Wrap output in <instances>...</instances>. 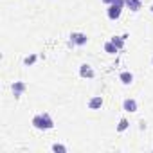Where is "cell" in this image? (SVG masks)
I'll return each mask as SVG.
<instances>
[{"mask_svg":"<svg viewBox=\"0 0 153 153\" xmlns=\"http://www.w3.org/2000/svg\"><path fill=\"white\" fill-rule=\"evenodd\" d=\"M33 126L36 130H52L54 128V121L52 117L45 112V114H40V115H34L33 117Z\"/></svg>","mask_w":153,"mask_h":153,"instance_id":"6da1fadb","label":"cell"},{"mask_svg":"<svg viewBox=\"0 0 153 153\" xmlns=\"http://www.w3.org/2000/svg\"><path fill=\"white\" fill-rule=\"evenodd\" d=\"M124 6H126L124 0H114V2L108 6V9H106L108 18H110V20H119V16H121V13H123V7H124Z\"/></svg>","mask_w":153,"mask_h":153,"instance_id":"7a4b0ae2","label":"cell"},{"mask_svg":"<svg viewBox=\"0 0 153 153\" xmlns=\"http://www.w3.org/2000/svg\"><path fill=\"white\" fill-rule=\"evenodd\" d=\"M88 42L85 33H72L70 34V45H85Z\"/></svg>","mask_w":153,"mask_h":153,"instance_id":"3957f363","label":"cell"},{"mask_svg":"<svg viewBox=\"0 0 153 153\" xmlns=\"http://www.w3.org/2000/svg\"><path fill=\"white\" fill-rule=\"evenodd\" d=\"M79 76H81V78H88V79H92L94 76H96V72H94V68H92L88 63H83V65L79 67Z\"/></svg>","mask_w":153,"mask_h":153,"instance_id":"277c9868","label":"cell"},{"mask_svg":"<svg viewBox=\"0 0 153 153\" xmlns=\"http://www.w3.org/2000/svg\"><path fill=\"white\" fill-rule=\"evenodd\" d=\"M25 83L24 81H15L13 85H11V90H13V94H15V97H20L24 92H25Z\"/></svg>","mask_w":153,"mask_h":153,"instance_id":"5b68a950","label":"cell"},{"mask_svg":"<svg viewBox=\"0 0 153 153\" xmlns=\"http://www.w3.org/2000/svg\"><path fill=\"white\" fill-rule=\"evenodd\" d=\"M103 106V97L101 96H94L90 101H88V108L90 110H99Z\"/></svg>","mask_w":153,"mask_h":153,"instance_id":"8992f818","label":"cell"},{"mask_svg":"<svg viewBox=\"0 0 153 153\" xmlns=\"http://www.w3.org/2000/svg\"><path fill=\"white\" fill-rule=\"evenodd\" d=\"M123 108H124L126 112H137V101H135V99H124Z\"/></svg>","mask_w":153,"mask_h":153,"instance_id":"52a82bcc","label":"cell"},{"mask_svg":"<svg viewBox=\"0 0 153 153\" xmlns=\"http://www.w3.org/2000/svg\"><path fill=\"white\" fill-rule=\"evenodd\" d=\"M119 79H121L123 85H131V83H133V74H131V72H121Z\"/></svg>","mask_w":153,"mask_h":153,"instance_id":"ba28073f","label":"cell"},{"mask_svg":"<svg viewBox=\"0 0 153 153\" xmlns=\"http://www.w3.org/2000/svg\"><path fill=\"white\" fill-rule=\"evenodd\" d=\"M124 2L130 7V11H133V13H137L140 9V0H124Z\"/></svg>","mask_w":153,"mask_h":153,"instance_id":"9c48e42d","label":"cell"},{"mask_svg":"<svg viewBox=\"0 0 153 153\" xmlns=\"http://www.w3.org/2000/svg\"><path fill=\"white\" fill-rule=\"evenodd\" d=\"M117 51H119V49H117V45H115V43H114L112 40L105 43V52H108V54H115Z\"/></svg>","mask_w":153,"mask_h":153,"instance_id":"30bf717a","label":"cell"},{"mask_svg":"<svg viewBox=\"0 0 153 153\" xmlns=\"http://www.w3.org/2000/svg\"><path fill=\"white\" fill-rule=\"evenodd\" d=\"M124 40H126L124 36H123V38H121V36H114V38H112V42L117 45V49H123V47H124Z\"/></svg>","mask_w":153,"mask_h":153,"instance_id":"8fae6325","label":"cell"},{"mask_svg":"<svg viewBox=\"0 0 153 153\" xmlns=\"http://www.w3.org/2000/svg\"><path fill=\"white\" fill-rule=\"evenodd\" d=\"M128 126H130V123H128V119H124V117H123V119L119 121V124H117V131H124V130H126Z\"/></svg>","mask_w":153,"mask_h":153,"instance_id":"7c38bea8","label":"cell"},{"mask_svg":"<svg viewBox=\"0 0 153 153\" xmlns=\"http://www.w3.org/2000/svg\"><path fill=\"white\" fill-rule=\"evenodd\" d=\"M52 151H59V153H67V146H63V144H52Z\"/></svg>","mask_w":153,"mask_h":153,"instance_id":"4fadbf2b","label":"cell"},{"mask_svg":"<svg viewBox=\"0 0 153 153\" xmlns=\"http://www.w3.org/2000/svg\"><path fill=\"white\" fill-rule=\"evenodd\" d=\"M34 61H36V54H31V56H27V58L24 59V65H27V67H29V65H33Z\"/></svg>","mask_w":153,"mask_h":153,"instance_id":"5bb4252c","label":"cell"},{"mask_svg":"<svg viewBox=\"0 0 153 153\" xmlns=\"http://www.w3.org/2000/svg\"><path fill=\"white\" fill-rule=\"evenodd\" d=\"M103 2H105V4H108V6H110V4H112V2H114V0H103Z\"/></svg>","mask_w":153,"mask_h":153,"instance_id":"9a60e30c","label":"cell"},{"mask_svg":"<svg viewBox=\"0 0 153 153\" xmlns=\"http://www.w3.org/2000/svg\"><path fill=\"white\" fill-rule=\"evenodd\" d=\"M151 13H153V6H151Z\"/></svg>","mask_w":153,"mask_h":153,"instance_id":"2e32d148","label":"cell"},{"mask_svg":"<svg viewBox=\"0 0 153 153\" xmlns=\"http://www.w3.org/2000/svg\"><path fill=\"white\" fill-rule=\"evenodd\" d=\"M151 63H153V58H151Z\"/></svg>","mask_w":153,"mask_h":153,"instance_id":"e0dca14e","label":"cell"}]
</instances>
